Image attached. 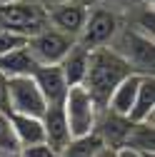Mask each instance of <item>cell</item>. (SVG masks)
Segmentation results:
<instances>
[{
    "label": "cell",
    "instance_id": "obj_9",
    "mask_svg": "<svg viewBox=\"0 0 155 157\" xmlns=\"http://www.w3.org/2000/svg\"><path fill=\"white\" fill-rule=\"evenodd\" d=\"M33 80L40 87L48 105L63 102V97L68 92V82H65V75H63L60 65H38L33 70Z\"/></svg>",
    "mask_w": 155,
    "mask_h": 157
},
{
    "label": "cell",
    "instance_id": "obj_21",
    "mask_svg": "<svg viewBox=\"0 0 155 157\" xmlns=\"http://www.w3.org/2000/svg\"><path fill=\"white\" fill-rule=\"evenodd\" d=\"M18 157H60V152H58L55 147H50V145L43 140V142H35V145H25V147H20Z\"/></svg>",
    "mask_w": 155,
    "mask_h": 157
},
{
    "label": "cell",
    "instance_id": "obj_17",
    "mask_svg": "<svg viewBox=\"0 0 155 157\" xmlns=\"http://www.w3.org/2000/svg\"><path fill=\"white\" fill-rule=\"evenodd\" d=\"M123 147H130V150H135V152H140L143 157H153V152H155V130H153V120L133 122Z\"/></svg>",
    "mask_w": 155,
    "mask_h": 157
},
{
    "label": "cell",
    "instance_id": "obj_1",
    "mask_svg": "<svg viewBox=\"0 0 155 157\" xmlns=\"http://www.w3.org/2000/svg\"><path fill=\"white\" fill-rule=\"evenodd\" d=\"M130 72H135V70L130 67V63L118 50L100 45V48L90 50L88 70H85V77H83V87L90 92V97L95 100L98 110H105L108 100H110V92L118 87V82Z\"/></svg>",
    "mask_w": 155,
    "mask_h": 157
},
{
    "label": "cell",
    "instance_id": "obj_7",
    "mask_svg": "<svg viewBox=\"0 0 155 157\" xmlns=\"http://www.w3.org/2000/svg\"><path fill=\"white\" fill-rule=\"evenodd\" d=\"M123 48H118V52L130 63V67L135 72H153L155 67V45H153V37L140 33V30H128L123 35Z\"/></svg>",
    "mask_w": 155,
    "mask_h": 157
},
{
    "label": "cell",
    "instance_id": "obj_22",
    "mask_svg": "<svg viewBox=\"0 0 155 157\" xmlns=\"http://www.w3.org/2000/svg\"><path fill=\"white\" fill-rule=\"evenodd\" d=\"M0 110H8V77L0 72Z\"/></svg>",
    "mask_w": 155,
    "mask_h": 157
},
{
    "label": "cell",
    "instance_id": "obj_14",
    "mask_svg": "<svg viewBox=\"0 0 155 157\" xmlns=\"http://www.w3.org/2000/svg\"><path fill=\"white\" fill-rule=\"evenodd\" d=\"M153 112H155V80H153V72L143 75L138 95L133 100V107L128 112V120L130 122H143V120H153Z\"/></svg>",
    "mask_w": 155,
    "mask_h": 157
},
{
    "label": "cell",
    "instance_id": "obj_18",
    "mask_svg": "<svg viewBox=\"0 0 155 157\" xmlns=\"http://www.w3.org/2000/svg\"><path fill=\"white\" fill-rule=\"evenodd\" d=\"M103 147V140L98 132H88V135H80V137H70V142L60 150V157H95Z\"/></svg>",
    "mask_w": 155,
    "mask_h": 157
},
{
    "label": "cell",
    "instance_id": "obj_12",
    "mask_svg": "<svg viewBox=\"0 0 155 157\" xmlns=\"http://www.w3.org/2000/svg\"><path fill=\"white\" fill-rule=\"evenodd\" d=\"M140 80H143V72H130V75H125L123 80L118 82V87L110 92L108 110L128 117V112H130V107H133V100H135V95H138Z\"/></svg>",
    "mask_w": 155,
    "mask_h": 157
},
{
    "label": "cell",
    "instance_id": "obj_8",
    "mask_svg": "<svg viewBox=\"0 0 155 157\" xmlns=\"http://www.w3.org/2000/svg\"><path fill=\"white\" fill-rule=\"evenodd\" d=\"M88 17V8L80 5V3H73V0H65V3L55 5L48 10V23L60 30V33H68L73 37H78V33L83 30V23Z\"/></svg>",
    "mask_w": 155,
    "mask_h": 157
},
{
    "label": "cell",
    "instance_id": "obj_13",
    "mask_svg": "<svg viewBox=\"0 0 155 157\" xmlns=\"http://www.w3.org/2000/svg\"><path fill=\"white\" fill-rule=\"evenodd\" d=\"M88 57H90V50L80 43H73V48L65 52V57L60 60V70L65 75V82L68 87L73 85H83V77H85V70H88Z\"/></svg>",
    "mask_w": 155,
    "mask_h": 157
},
{
    "label": "cell",
    "instance_id": "obj_20",
    "mask_svg": "<svg viewBox=\"0 0 155 157\" xmlns=\"http://www.w3.org/2000/svg\"><path fill=\"white\" fill-rule=\"evenodd\" d=\"M28 43V35H20V33H13V30H3L0 28V55H5L15 48H20Z\"/></svg>",
    "mask_w": 155,
    "mask_h": 157
},
{
    "label": "cell",
    "instance_id": "obj_6",
    "mask_svg": "<svg viewBox=\"0 0 155 157\" xmlns=\"http://www.w3.org/2000/svg\"><path fill=\"white\" fill-rule=\"evenodd\" d=\"M115 33H118V15L110 8H93V10H88L83 30L78 33L75 40L85 45L88 50H93V48L108 45L115 37Z\"/></svg>",
    "mask_w": 155,
    "mask_h": 157
},
{
    "label": "cell",
    "instance_id": "obj_15",
    "mask_svg": "<svg viewBox=\"0 0 155 157\" xmlns=\"http://www.w3.org/2000/svg\"><path fill=\"white\" fill-rule=\"evenodd\" d=\"M10 122H13V132L18 137V145H35L45 140L43 132V120L35 115H23V112H10Z\"/></svg>",
    "mask_w": 155,
    "mask_h": 157
},
{
    "label": "cell",
    "instance_id": "obj_25",
    "mask_svg": "<svg viewBox=\"0 0 155 157\" xmlns=\"http://www.w3.org/2000/svg\"><path fill=\"white\" fill-rule=\"evenodd\" d=\"M108 3H135V0H108Z\"/></svg>",
    "mask_w": 155,
    "mask_h": 157
},
{
    "label": "cell",
    "instance_id": "obj_2",
    "mask_svg": "<svg viewBox=\"0 0 155 157\" xmlns=\"http://www.w3.org/2000/svg\"><path fill=\"white\" fill-rule=\"evenodd\" d=\"M48 10L38 3H25V0H13V3L0 5V28L13 30L20 35H35L43 28H48Z\"/></svg>",
    "mask_w": 155,
    "mask_h": 157
},
{
    "label": "cell",
    "instance_id": "obj_23",
    "mask_svg": "<svg viewBox=\"0 0 155 157\" xmlns=\"http://www.w3.org/2000/svg\"><path fill=\"white\" fill-rule=\"evenodd\" d=\"M95 157H118V150H115V147H108V145H103L98 152H95Z\"/></svg>",
    "mask_w": 155,
    "mask_h": 157
},
{
    "label": "cell",
    "instance_id": "obj_4",
    "mask_svg": "<svg viewBox=\"0 0 155 157\" xmlns=\"http://www.w3.org/2000/svg\"><path fill=\"white\" fill-rule=\"evenodd\" d=\"M75 37L68 33H60L55 28H43L40 33H35L28 37V50L35 57L38 65H60L65 52L73 48Z\"/></svg>",
    "mask_w": 155,
    "mask_h": 157
},
{
    "label": "cell",
    "instance_id": "obj_10",
    "mask_svg": "<svg viewBox=\"0 0 155 157\" xmlns=\"http://www.w3.org/2000/svg\"><path fill=\"white\" fill-rule=\"evenodd\" d=\"M43 132H45V142L50 147H55L60 152L68 142H70V127H68V120H65V110H63V102H55V105H48L45 112H43Z\"/></svg>",
    "mask_w": 155,
    "mask_h": 157
},
{
    "label": "cell",
    "instance_id": "obj_3",
    "mask_svg": "<svg viewBox=\"0 0 155 157\" xmlns=\"http://www.w3.org/2000/svg\"><path fill=\"white\" fill-rule=\"evenodd\" d=\"M63 110H65V120L70 127L73 137H80L95 130V122H98V105L90 97V92L83 85H73L68 87L65 97H63Z\"/></svg>",
    "mask_w": 155,
    "mask_h": 157
},
{
    "label": "cell",
    "instance_id": "obj_11",
    "mask_svg": "<svg viewBox=\"0 0 155 157\" xmlns=\"http://www.w3.org/2000/svg\"><path fill=\"white\" fill-rule=\"evenodd\" d=\"M130 120L125 115H118V112H113V110H108L105 107V112H103V117L98 115V122H95V132L100 135V140H103V145H108V147H123L125 145V137H128V132H130Z\"/></svg>",
    "mask_w": 155,
    "mask_h": 157
},
{
    "label": "cell",
    "instance_id": "obj_26",
    "mask_svg": "<svg viewBox=\"0 0 155 157\" xmlns=\"http://www.w3.org/2000/svg\"><path fill=\"white\" fill-rule=\"evenodd\" d=\"M3 3H13V0H0V5H3Z\"/></svg>",
    "mask_w": 155,
    "mask_h": 157
},
{
    "label": "cell",
    "instance_id": "obj_19",
    "mask_svg": "<svg viewBox=\"0 0 155 157\" xmlns=\"http://www.w3.org/2000/svg\"><path fill=\"white\" fill-rule=\"evenodd\" d=\"M20 145H18V137L13 132V122H10V112L0 110V155H10L18 157Z\"/></svg>",
    "mask_w": 155,
    "mask_h": 157
},
{
    "label": "cell",
    "instance_id": "obj_24",
    "mask_svg": "<svg viewBox=\"0 0 155 157\" xmlns=\"http://www.w3.org/2000/svg\"><path fill=\"white\" fill-rule=\"evenodd\" d=\"M118 157H143V155L130 150V147H118Z\"/></svg>",
    "mask_w": 155,
    "mask_h": 157
},
{
    "label": "cell",
    "instance_id": "obj_5",
    "mask_svg": "<svg viewBox=\"0 0 155 157\" xmlns=\"http://www.w3.org/2000/svg\"><path fill=\"white\" fill-rule=\"evenodd\" d=\"M48 102L35 85L33 75H18L8 77V112H23V115H35L43 117Z\"/></svg>",
    "mask_w": 155,
    "mask_h": 157
},
{
    "label": "cell",
    "instance_id": "obj_16",
    "mask_svg": "<svg viewBox=\"0 0 155 157\" xmlns=\"http://www.w3.org/2000/svg\"><path fill=\"white\" fill-rule=\"evenodd\" d=\"M38 67L35 57L28 50V43L15 48L5 55H0V72L5 77H18V75H33V70Z\"/></svg>",
    "mask_w": 155,
    "mask_h": 157
},
{
    "label": "cell",
    "instance_id": "obj_27",
    "mask_svg": "<svg viewBox=\"0 0 155 157\" xmlns=\"http://www.w3.org/2000/svg\"><path fill=\"white\" fill-rule=\"evenodd\" d=\"M0 157H10V155H0Z\"/></svg>",
    "mask_w": 155,
    "mask_h": 157
}]
</instances>
